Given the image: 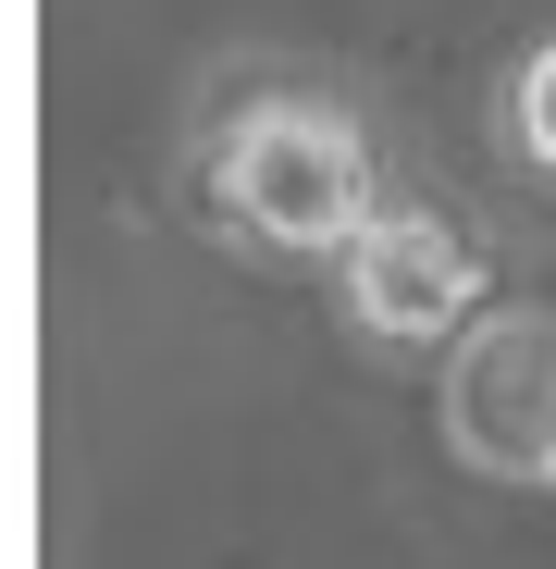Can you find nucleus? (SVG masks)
Segmentation results:
<instances>
[{
	"mask_svg": "<svg viewBox=\"0 0 556 569\" xmlns=\"http://www.w3.org/2000/svg\"><path fill=\"white\" fill-rule=\"evenodd\" d=\"M507 149H519V173L556 186V38H532L507 74Z\"/></svg>",
	"mask_w": 556,
	"mask_h": 569,
	"instance_id": "20e7f679",
	"label": "nucleus"
},
{
	"mask_svg": "<svg viewBox=\"0 0 556 569\" xmlns=\"http://www.w3.org/2000/svg\"><path fill=\"white\" fill-rule=\"evenodd\" d=\"M199 211L223 248L272 260V272H334L358 248V223L384 211V161H371L346 100H310V87H260L235 100L199 149Z\"/></svg>",
	"mask_w": 556,
	"mask_h": 569,
	"instance_id": "f257e3e1",
	"label": "nucleus"
},
{
	"mask_svg": "<svg viewBox=\"0 0 556 569\" xmlns=\"http://www.w3.org/2000/svg\"><path fill=\"white\" fill-rule=\"evenodd\" d=\"M483 236L457 211H421V199H384L358 223V248L334 260V322L371 347V359H433L483 322Z\"/></svg>",
	"mask_w": 556,
	"mask_h": 569,
	"instance_id": "f03ea898",
	"label": "nucleus"
},
{
	"mask_svg": "<svg viewBox=\"0 0 556 569\" xmlns=\"http://www.w3.org/2000/svg\"><path fill=\"white\" fill-rule=\"evenodd\" d=\"M445 446L483 483H556V310H483L445 347Z\"/></svg>",
	"mask_w": 556,
	"mask_h": 569,
	"instance_id": "7ed1b4c3",
	"label": "nucleus"
}]
</instances>
